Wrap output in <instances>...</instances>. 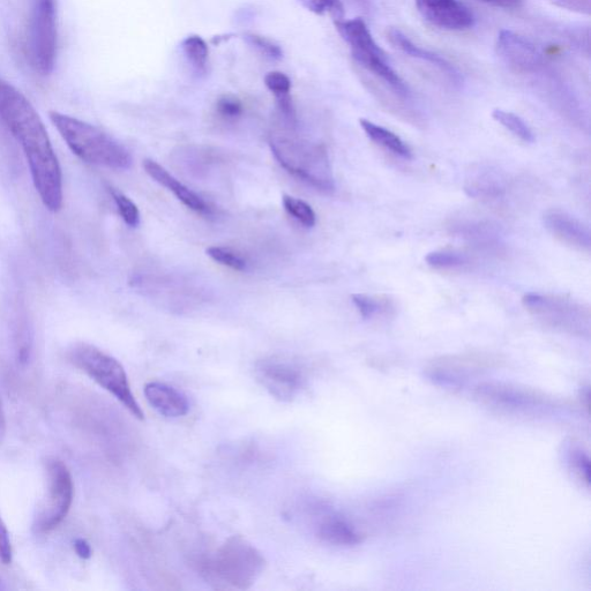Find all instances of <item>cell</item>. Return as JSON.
<instances>
[{"label":"cell","mask_w":591,"mask_h":591,"mask_svg":"<svg viewBox=\"0 0 591 591\" xmlns=\"http://www.w3.org/2000/svg\"><path fill=\"white\" fill-rule=\"evenodd\" d=\"M501 62L514 72H535L542 64V54L535 44L518 33L501 31L497 40Z\"/></svg>","instance_id":"cell-13"},{"label":"cell","mask_w":591,"mask_h":591,"mask_svg":"<svg viewBox=\"0 0 591 591\" xmlns=\"http://www.w3.org/2000/svg\"><path fill=\"white\" fill-rule=\"evenodd\" d=\"M544 227L550 233L572 248L589 252L591 249L590 229L585 223L571 214L561 211H550L544 215Z\"/></svg>","instance_id":"cell-15"},{"label":"cell","mask_w":591,"mask_h":591,"mask_svg":"<svg viewBox=\"0 0 591 591\" xmlns=\"http://www.w3.org/2000/svg\"><path fill=\"white\" fill-rule=\"evenodd\" d=\"M493 362L491 358L481 355L443 357L429 366L426 376L440 386L461 387L469 377L491 368Z\"/></svg>","instance_id":"cell-12"},{"label":"cell","mask_w":591,"mask_h":591,"mask_svg":"<svg viewBox=\"0 0 591 591\" xmlns=\"http://www.w3.org/2000/svg\"><path fill=\"white\" fill-rule=\"evenodd\" d=\"M218 114L228 121H235L243 115L244 107L241 100L234 95H224L216 104Z\"/></svg>","instance_id":"cell-30"},{"label":"cell","mask_w":591,"mask_h":591,"mask_svg":"<svg viewBox=\"0 0 591 591\" xmlns=\"http://www.w3.org/2000/svg\"><path fill=\"white\" fill-rule=\"evenodd\" d=\"M74 550H76L77 555L82 559H89L92 557L91 545H89L87 541L82 540V538H78V540L74 542Z\"/></svg>","instance_id":"cell-35"},{"label":"cell","mask_w":591,"mask_h":591,"mask_svg":"<svg viewBox=\"0 0 591 591\" xmlns=\"http://www.w3.org/2000/svg\"><path fill=\"white\" fill-rule=\"evenodd\" d=\"M109 190L112 198L115 200L118 212L121 214L123 221L131 228L138 227L140 223V213L137 205L122 192L112 189V187H110Z\"/></svg>","instance_id":"cell-26"},{"label":"cell","mask_w":591,"mask_h":591,"mask_svg":"<svg viewBox=\"0 0 591 591\" xmlns=\"http://www.w3.org/2000/svg\"><path fill=\"white\" fill-rule=\"evenodd\" d=\"M355 2L359 5V6H363L366 7V9H368L370 0H355Z\"/></svg>","instance_id":"cell-38"},{"label":"cell","mask_w":591,"mask_h":591,"mask_svg":"<svg viewBox=\"0 0 591 591\" xmlns=\"http://www.w3.org/2000/svg\"><path fill=\"white\" fill-rule=\"evenodd\" d=\"M359 124H361L366 136H368L373 142H376V144L388 149V151H391L395 155L403 157V159H413V152H411L410 147L392 131L385 129L383 126L374 124L368 121V119H361Z\"/></svg>","instance_id":"cell-20"},{"label":"cell","mask_w":591,"mask_h":591,"mask_svg":"<svg viewBox=\"0 0 591 591\" xmlns=\"http://www.w3.org/2000/svg\"><path fill=\"white\" fill-rule=\"evenodd\" d=\"M571 465L575 473H578L583 481L589 484L590 463L588 456L580 450L571 452Z\"/></svg>","instance_id":"cell-34"},{"label":"cell","mask_w":591,"mask_h":591,"mask_svg":"<svg viewBox=\"0 0 591 591\" xmlns=\"http://www.w3.org/2000/svg\"><path fill=\"white\" fill-rule=\"evenodd\" d=\"M318 535L326 543L338 546H355L362 542V535L355 527L338 516H328L321 521Z\"/></svg>","instance_id":"cell-19"},{"label":"cell","mask_w":591,"mask_h":591,"mask_svg":"<svg viewBox=\"0 0 591 591\" xmlns=\"http://www.w3.org/2000/svg\"><path fill=\"white\" fill-rule=\"evenodd\" d=\"M12 557L13 550L9 530H7L2 515H0V561L4 565H9L11 564Z\"/></svg>","instance_id":"cell-33"},{"label":"cell","mask_w":591,"mask_h":591,"mask_svg":"<svg viewBox=\"0 0 591 591\" xmlns=\"http://www.w3.org/2000/svg\"><path fill=\"white\" fill-rule=\"evenodd\" d=\"M46 474L48 495L34 522V529L39 534H48L61 525L71 510L74 497L73 478L62 460L49 458Z\"/></svg>","instance_id":"cell-8"},{"label":"cell","mask_w":591,"mask_h":591,"mask_svg":"<svg viewBox=\"0 0 591 591\" xmlns=\"http://www.w3.org/2000/svg\"><path fill=\"white\" fill-rule=\"evenodd\" d=\"M351 299L364 319L372 318L380 310V304L369 296L356 294Z\"/></svg>","instance_id":"cell-32"},{"label":"cell","mask_w":591,"mask_h":591,"mask_svg":"<svg viewBox=\"0 0 591 591\" xmlns=\"http://www.w3.org/2000/svg\"><path fill=\"white\" fill-rule=\"evenodd\" d=\"M275 159L289 174L320 192L333 193L335 181L327 149L299 136L297 123L284 121L269 134Z\"/></svg>","instance_id":"cell-2"},{"label":"cell","mask_w":591,"mask_h":591,"mask_svg":"<svg viewBox=\"0 0 591 591\" xmlns=\"http://www.w3.org/2000/svg\"><path fill=\"white\" fill-rule=\"evenodd\" d=\"M425 260L433 268H456L465 265L468 258L460 252L436 251L429 253Z\"/></svg>","instance_id":"cell-27"},{"label":"cell","mask_w":591,"mask_h":591,"mask_svg":"<svg viewBox=\"0 0 591 591\" xmlns=\"http://www.w3.org/2000/svg\"><path fill=\"white\" fill-rule=\"evenodd\" d=\"M265 85L275 95L276 99L290 95L291 80L287 74L279 71L269 72L265 77Z\"/></svg>","instance_id":"cell-31"},{"label":"cell","mask_w":591,"mask_h":591,"mask_svg":"<svg viewBox=\"0 0 591 591\" xmlns=\"http://www.w3.org/2000/svg\"><path fill=\"white\" fill-rule=\"evenodd\" d=\"M29 64L41 76L54 71L58 52L57 0H31L25 29Z\"/></svg>","instance_id":"cell-6"},{"label":"cell","mask_w":591,"mask_h":591,"mask_svg":"<svg viewBox=\"0 0 591 591\" xmlns=\"http://www.w3.org/2000/svg\"><path fill=\"white\" fill-rule=\"evenodd\" d=\"M283 206L286 211L293 216L299 223L303 224L306 228H312L316 226L317 216L314 213L312 207L305 203V201L291 197L283 196Z\"/></svg>","instance_id":"cell-24"},{"label":"cell","mask_w":591,"mask_h":591,"mask_svg":"<svg viewBox=\"0 0 591 591\" xmlns=\"http://www.w3.org/2000/svg\"><path fill=\"white\" fill-rule=\"evenodd\" d=\"M466 191L474 198H496L504 191L503 182L491 169L476 170L467 181Z\"/></svg>","instance_id":"cell-21"},{"label":"cell","mask_w":591,"mask_h":591,"mask_svg":"<svg viewBox=\"0 0 591 591\" xmlns=\"http://www.w3.org/2000/svg\"><path fill=\"white\" fill-rule=\"evenodd\" d=\"M388 40L395 49L400 50L403 54L430 63L432 66L437 67V69L445 73L446 76L454 82V85H462L463 78L461 73L452 63L448 62L444 57L435 54V52L416 46V44L413 41H410L405 34L399 31V29H391V31L388 32Z\"/></svg>","instance_id":"cell-16"},{"label":"cell","mask_w":591,"mask_h":591,"mask_svg":"<svg viewBox=\"0 0 591 591\" xmlns=\"http://www.w3.org/2000/svg\"><path fill=\"white\" fill-rule=\"evenodd\" d=\"M208 257H211L216 263L227 266L234 271L243 272L248 267V261L234 250L221 248V246H212L207 249Z\"/></svg>","instance_id":"cell-25"},{"label":"cell","mask_w":591,"mask_h":591,"mask_svg":"<svg viewBox=\"0 0 591 591\" xmlns=\"http://www.w3.org/2000/svg\"><path fill=\"white\" fill-rule=\"evenodd\" d=\"M523 305L535 317L553 327L573 334H589V312L583 306L563 297L528 294Z\"/></svg>","instance_id":"cell-10"},{"label":"cell","mask_w":591,"mask_h":591,"mask_svg":"<svg viewBox=\"0 0 591 591\" xmlns=\"http://www.w3.org/2000/svg\"><path fill=\"white\" fill-rule=\"evenodd\" d=\"M146 399L164 417L178 418L189 413L190 405L186 396L167 384L149 383L145 386Z\"/></svg>","instance_id":"cell-18"},{"label":"cell","mask_w":591,"mask_h":591,"mask_svg":"<svg viewBox=\"0 0 591 591\" xmlns=\"http://www.w3.org/2000/svg\"><path fill=\"white\" fill-rule=\"evenodd\" d=\"M265 567L266 559L256 546L241 536H233L205 560L203 573L216 588L245 590L256 583Z\"/></svg>","instance_id":"cell-4"},{"label":"cell","mask_w":591,"mask_h":591,"mask_svg":"<svg viewBox=\"0 0 591 591\" xmlns=\"http://www.w3.org/2000/svg\"><path fill=\"white\" fill-rule=\"evenodd\" d=\"M492 117L496 119L498 123L503 125L506 130L514 134L520 140L527 142V144H533L535 136L533 131L525 121L513 112L496 109L493 111Z\"/></svg>","instance_id":"cell-22"},{"label":"cell","mask_w":591,"mask_h":591,"mask_svg":"<svg viewBox=\"0 0 591 591\" xmlns=\"http://www.w3.org/2000/svg\"><path fill=\"white\" fill-rule=\"evenodd\" d=\"M475 399L483 406L505 414L530 415L555 409V402L533 389L501 383L477 385Z\"/></svg>","instance_id":"cell-9"},{"label":"cell","mask_w":591,"mask_h":591,"mask_svg":"<svg viewBox=\"0 0 591 591\" xmlns=\"http://www.w3.org/2000/svg\"><path fill=\"white\" fill-rule=\"evenodd\" d=\"M144 168L149 177L153 178L156 183H159L166 187L170 192L174 193L177 199L187 208H190L191 211L200 214L211 213V208H209L203 198L191 191L189 187H186L179 182L178 179L172 176L167 169L160 166L159 163L153 160H145Z\"/></svg>","instance_id":"cell-17"},{"label":"cell","mask_w":591,"mask_h":591,"mask_svg":"<svg viewBox=\"0 0 591 591\" xmlns=\"http://www.w3.org/2000/svg\"><path fill=\"white\" fill-rule=\"evenodd\" d=\"M49 116L67 146L82 161L115 170L131 168L130 152L99 127L58 111H51Z\"/></svg>","instance_id":"cell-3"},{"label":"cell","mask_w":591,"mask_h":591,"mask_svg":"<svg viewBox=\"0 0 591 591\" xmlns=\"http://www.w3.org/2000/svg\"><path fill=\"white\" fill-rule=\"evenodd\" d=\"M302 4L309 11L324 16L328 13L336 21L344 19V7L341 0H301Z\"/></svg>","instance_id":"cell-28"},{"label":"cell","mask_w":591,"mask_h":591,"mask_svg":"<svg viewBox=\"0 0 591 591\" xmlns=\"http://www.w3.org/2000/svg\"><path fill=\"white\" fill-rule=\"evenodd\" d=\"M182 49L186 58L197 70L206 69L209 49L203 37L199 35L187 36L182 42Z\"/></svg>","instance_id":"cell-23"},{"label":"cell","mask_w":591,"mask_h":591,"mask_svg":"<svg viewBox=\"0 0 591 591\" xmlns=\"http://www.w3.org/2000/svg\"><path fill=\"white\" fill-rule=\"evenodd\" d=\"M421 16L432 26L446 31H465L475 24V17L460 0H416Z\"/></svg>","instance_id":"cell-14"},{"label":"cell","mask_w":591,"mask_h":591,"mask_svg":"<svg viewBox=\"0 0 591 591\" xmlns=\"http://www.w3.org/2000/svg\"><path fill=\"white\" fill-rule=\"evenodd\" d=\"M483 2L504 7V9H516L522 5L523 0H483Z\"/></svg>","instance_id":"cell-36"},{"label":"cell","mask_w":591,"mask_h":591,"mask_svg":"<svg viewBox=\"0 0 591 591\" xmlns=\"http://www.w3.org/2000/svg\"><path fill=\"white\" fill-rule=\"evenodd\" d=\"M67 358L77 369L85 372L97 385L114 398L140 421L145 420L123 365L116 358L88 343H77L67 351Z\"/></svg>","instance_id":"cell-5"},{"label":"cell","mask_w":591,"mask_h":591,"mask_svg":"<svg viewBox=\"0 0 591 591\" xmlns=\"http://www.w3.org/2000/svg\"><path fill=\"white\" fill-rule=\"evenodd\" d=\"M6 432V418L4 413V407L2 399H0V439L5 436Z\"/></svg>","instance_id":"cell-37"},{"label":"cell","mask_w":591,"mask_h":591,"mask_svg":"<svg viewBox=\"0 0 591 591\" xmlns=\"http://www.w3.org/2000/svg\"><path fill=\"white\" fill-rule=\"evenodd\" d=\"M335 26L343 40L349 44L351 55L358 64L385 81L389 88L399 96L406 97V99L410 96L406 82L393 70L385 51L374 41L364 20L357 18L336 21Z\"/></svg>","instance_id":"cell-7"},{"label":"cell","mask_w":591,"mask_h":591,"mask_svg":"<svg viewBox=\"0 0 591 591\" xmlns=\"http://www.w3.org/2000/svg\"><path fill=\"white\" fill-rule=\"evenodd\" d=\"M0 119L24 149L35 189L43 205L50 212L61 211L62 169L46 126L27 97L4 79H0Z\"/></svg>","instance_id":"cell-1"},{"label":"cell","mask_w":591,"mask_h":591,"mask_svg":"<svg viewBox=\"0 0 591 591\" xmlns=\"http://www.w3.org/2000/svg\"><path fill=\"white\" fill-rule=\"evenodd\" d=\"M246 42L250 44L251 47L257 49L261 55L269 59H274V61H279L283 57V51L280 48L279 44H276L274 41L267 39L265 36L257 35V34H246L244 36Z\"/></svg>","instance_id":"cell-29"},{"label":"cell","mask_w":591,"mask_h":591,"mask_svg":"<svg viewBox=\"0 0 591 591\" xmlns=\"http://www.w3.org/2000/svg\"><path fill=\"white\" fill-rule=\"evenodd\" d=\"M258 383L281 402L294 401L305 386V374L295 363L281 358H265L254 369Z\"/></svg>","instance_id":"cell-11"}]
</instances>
